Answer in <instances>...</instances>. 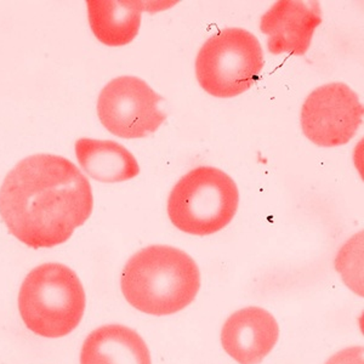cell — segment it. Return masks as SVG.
Masks as SVG:
<instances>
[{
  "mask_svg": "<svg viewBox=\"0 0 364 364\" xmlns=\"http://www.w3.org/2000/svg\"><path fill=\"white\" fill-rule=\"evenodd\" d=\"M75 156L82 169L96 181H129L140 173L136 158L114 141L79 139L75 142Z\"/></svg>",
  "mask_w": 364,
  "mask_h": 364,
  "instance_id": "7c38bea8",
  "label": "cell"
},
{
  "mask_svg": "<svg viewBox=\"0 0 364 364\" xmlns=\"http://www.w3.org/2000/svg\"><path fill=\"white\" fill-rule=\"evenodd\" d=\"M363 119V106L351 87L329 83L307 96L301 108V128L309 140L321 147L346 145Z\"/></svg>",
  "mask_w": 364,
  "mask_h": 364,
  "instance_id": "52a82bcc",
  "label": "cell"
},
{
  "mask_svg": "<svg viewBox=\"0 0 364 364\" xmlns=\"http://www.w3.org/2000/svg\"><path fill=\"white\" fill-rule=\"evenodd\" d=\"M196 77L209 95L230 99L257 82L264 68V51L254 34L226 28L213 34L196 58Z\"/></svg>",
  "mask_w": 364,
  "mask_h": 364,
  "instance_id": "5b68a950",
  "label": "cell"
},
{
  "mask_svg": "<svg viewBox=\"0 0 364 364\" xmlns=\"http://www.w3.org/2000/svg\"><path fill=\"white\" fill-rule=\"evenodd\" d=\"M80 364H152L149 350L136 331L122 324H107L84 340Z\"/></svg>",
  "mask_w": 364,
  "mask_h": 364,
  "instance_id": "30bf717a",
  "label": "cell"
},
{
  "mask_svg": "<svg viewBox=\"0 0 364 364\" xmlns=\"http://www.w3.org/2000/svg\"><path fill=\"white\" fill-rule=\"evenodd\" d=\"M321 23L322 9L318 1L281 0L262 15L260 31L267 37L271 54L302 56Z\"/></svg>",
  "mask_w": 364,
  "mask_h": 364,
  "instance_id": "ba28073f",
  "label": "cell"
},
{
  "mask_svg": "<svg viewBox=\"0 0 364 364\" xmlns=\"http://www.w3.org/2000/svg\"><path fill=\"white\" fill-rule=\"evenodd\" d=\"M87 5L91 31L105 46H128L136 38L146 1L89 0Z\"/></svg>",
  "mask_w": 364,
  "mask_h": 364,
  "instance_id": "8fae6325",
  "label": "cell"
},
{
  "mask_svg": "<svg viewBox=\"0 0 364 364\" xmlns=\"http://www.w3.org/2000/svg\"><path fill=\"white\" fill-rule=\"evenodd\" d=\"M161 101V95L145 80L123 75L112 79L101 90L96 109L100 122L109 133L129 140L144 139L166 122Z\"/></svg>",
  "mask_w": 364,
  "mask_h": 364,
  "instance_id": "8992f818",
  "label": "cell"
},
{
  "mask_svg": "<svg viewBox=\"0 0 364 364\" xmlns=\"http://www.w3.org/2000/svg\"><path fill=\"white\" fill-rule=\"evenodd\" d=\"M87 296L77 273L49 262L32 269L18 291L22 321L36 336L58 339L68 336L83 318Z\"/></svg>",
  "mask_w": 364,
  "mask_h": 364,
  "instance_id": "3957f363",
  "label": "cell"
},
{
  "mask_svg": "<svg viewBox=\"0 0 364 364\" xmlns=\"http://www.w3.org/2000/svg\"><path fill=\"white\" fill-rule=\"evenodd\" d=\"M240 204L236 182L224 170L198 166L170 192L166 210L171 224L192 236H210L231 223Z\"/></svg>",
  "mask_w": 364,
  "mask_h": 364,
  "instance_id": "277c9868",
  "label": "cell"
},
{
  "mask_svg": "<svg viewBox=\"0 0 364 364\" xmlns=\"http://www.w3.org/2000/svg\"><path fill=\"white\" fill-rule=\"evenodd\" d=\"M90 182L66 158L34 154L17 163L0 187V216L29 248H54L90 218Z\"/></svg>",
  "mask_w": 364,
  "mask_h": 364,
  "instance_id": "6da1fadb",
  "label": "cell"
},
{
  "mask_svg": "<svg viewBox=\"0 0 364 364\" xmlns=\"http://www.w3.org/2000/svg\"><path fill=\"white\" fill-rule=\"evenodd\" d=\"M279 338L277 321L261 307L242 309L228 317L221 329V343L240 364H260Z\"/></svg>",
  "mask_w": 364,
  "mask_h": 364,
  "instance_id": "9c48e42d",
  "label": "cell"
},
{
  "mask_svg": "<svg viewBox=\"0 0 364 364\" xmlns=\"http://www.w3.org/2000/svg\"><path fill=\"white\" fill-rule=\"evenodd\" d=\"M120 287L125 300L146 315H174L198 294L200 272L181 249L149 245L129 259Z\"/></svg>",
  "mask_w": 364,
  "mask_h": 364,
  "instance_id": "7a4b0ae2",
  "label": "cell"
},
{
  "mask_svg": "<svg viewBox=\"0 0 364 364\" xmlns=\"http://www.w3.org/2000/svg\"><path fill=\"white\" fill-rule=\"evenodd\" d=\"M363 355V346H352L331 356L326 364H364Z\"/></svg>",
  "mask_w": 364,
  "mask_h": 364,
  "instance_id": "5bb4252c",
  "label": "cell"
},
{
  "mask_svg": "<svg viewBox=\"0 0 364 364\" xmlns=\"http://www.w3.org/2000/svg\"><path fill=\"white\" fill-rule=\"evenodd\" d=\"M336 269L345 284L363 296V232L351 237L341 247L336 257Z\"/></svg>",
  "mask_w": 364,
  "mask_h": 364,
  "instance_id": "4fadbf2b",
  "label": "cell"
}]
</instances>
